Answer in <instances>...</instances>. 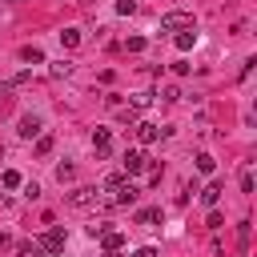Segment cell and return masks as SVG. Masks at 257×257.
Segmentation results:
<instances>
[{
	"instance_id": "25",
	"label": "cell",
	"mask_w": 257,
	"mask_h": 257,
	"mask_svg": "<svg viewBox=\"0 0 257 257\" xmlns=\"http://www.w3.org/2000/svg\"><path fill=\"white\" fill-rule=\"evenodd\" d=\"M120 181H124V177H120V173H108V177H104V193H112V189H116V185H120Z\"/></svg>"
},
{
	"instance_id": "11",
	"label": "cell",
	"mask_w": 257,
	"mask_h": 257,
	"mask_svg": "<svg viewBox=\"0 0 257 257\" xmlns=\"http://www.w3.org/2000/svg\"><path fill=\"white\" fill-rule=\"evenodd\" d=\"M201 201H205V205L213 209V205L221 201V181H209V185H205V193H201Z\"/></svg>"
},
{
	"instance_id": "3",
	"label": "cell",
	"mask_w": 257,
	"mask_h": 257,
	"mask_svg": "<svg viewBox=\"0 0 257 257\" xmlns=\"http://www.w3.org/2000/svg\"><path fill=\"white\" fill-rule=\"evenodd\" d=\"M68 205H72V209H88V205H96V189H92V185L72 189V193H68Z\"/></svg>"
},
{
	"instance_id": "14",
	"label": "cell",
	"mask_w": 257,
	"mask_h": 257,
	"mask_svg": "<svg viewBox=\"0 0 257 257\" xmlns=\"http://www.w3.org/2000/svg\"><path fill=\"white\" fill-rule=\"evenodd\" d=\"M16 253H20V257H48L36 241H20V245H16Z\"/></svg>"
},
{
	"instance_id": "16",
	"label": "cell",
	"mask_w": 257,
	"mask_h": 257,
	"mask_svg": "<svg viewBox=\"0 0 257 257\" xmlns=\"http://www.w3.org/2000/svg\"><path fill=\"white\" fill-rule=\"evenodd\" d=\"M213 169H217V161L209 153H197V173H213Z\"/></svg>"
},
{
	"instance_id": "5",
	"label": "cell",
	"mask_w": 257,
	"mask_h": 257,
	"mask_svg": "<svg viewBox=\"0 0 257 257\" xmlns=\"http://www.w3.org/2000/svg\"><path fill=\"white\" fill-rule=\"evenodd\" d=\"M120 165H124V173H141V169H149V161H145L141 149H128V153L120 157Z\"/></svg>"
},
{
	"instance_id": "2",
	"label": "cell",
	"mask_w": 257,
	"mask_h": 257,
	"mask_svg": "<svg viewBox=\"0 0 257 257\" xmlns=\"http://www.w3.org/2000/svg\"><path fill=\"white\" fill-rule=\"evenodd\" d=\"M64 241H68V233H64V229H56V225H52V229H48V233H44V237H40V241H36V245H40V249H44V253H60V249H64Z\"/></svg>"
},
{
	"instance_id": "12",
	"label": "cell",
	"mask_w": 257,
	"mask_h": 257,
	"mask_svg": "<svg viewBox=\"0 0 257 257\" xmlns=\"http://www.w3.org/2000/svg\"><path fill=\"white\" fill-rule=\"evenodd\" d=\"M20 60H28V64H44V52H40L36 44H24V48H20Z\"/></svg>"
},
{
	"instance_id": "28",
	"label": "cell",
	"mask_w": 257,
	"mask_h": 257,
	"mask_svg": "<svg viewBox=\"0 0 257 257\" xmlns=\"http://www.w3.org/2000/svg\"><path fill=\"white\" fill-rule=\"evenodd\" d=\"M133 257H157V249H153V245H141V249H137Z\"/></svg>"
},
{
	"instance_id": "23",
	"label": "cell",
	"mask_w": 257,
	"mask_h": 257,
	"mask_svg": "<svg viewBox=\"0 0 257 257\" xmlns=\"http://www.w3.org/2000/svg\"><path fill=\"white\" fill-rule=\"evenodd\" d=\"M124 48H128V52H141V48H145V36H128Z\"/></svg>"
},
{
	"instance_id": "21",
	"label": "cell",
	"mask_w": 257,
	"mask_h": 257,
	"mask_svg": "<svg viewBox=\"0 0 257 257\" xmlns=\"http://www.w3.org/2000/svg\"><path fill=\"white\" fill-rule=\"evenodd\" d=\"M72 177H76V169H72V165H56V181H60V185H64V181H72Z\"/></svg>"
},
{
	"instance_id": "9",
	"label": "cell",
	"mask_w": 257,
	"mask_h": 257,
	"mask_svg": "<svg viewBox=\"0 0 257 257\" xmlns=\"http://www.w3.org/2000/svg\"><path fill=\"white\" fill-rule=\"evenodd\" d=\"M20 137H40V116H20Z\"/></svg>"
},
{
	"instance_id": "18",
	"label": "cell",
	"mask_w": 257,
	"mask_h": 257,
	"mask_svg": "<svg viewBox=\"0 0 257 257\" xmlns=\"http://www.w3.org/2000/svg\"><path fill=\"white\" fill-rule=\"evenodd\" d=\"M48 153H52V137L40 133V141H36V157H48Z\"/></svg>"
},
{
	"instance_id": "22",
	"label": "cell",
	"mask_w": 257,
	"mask_h": 257,
	"mask_svg": "<svg viewBox=\"0 0 257 257\" xmlns=\"http://www.w3.org/2000/svg\"><path fill=\"white\" fill-rule=\"evenodd\" d=\"M116 12H120V16H133V12H137V0H116Z\"/></svg>"
},
{
	"instance_id": "15",
	"label": "cell",
	"mask_w": 257,
	"mask_h": 257,
	"mask_svg": "<svg viewBox=\"0 0 257 257\" xmlns=\"http://www.w3.org/2000/svg\"><path fill=\"white\" fill-rule=\"evenodd\" d=\"M60 44H64V48H76V44H80V32H76V28H64V32H60Z\"/></svg>"
},
{
	"instance_id": "19",
	"label": "cell",
	"mask_w": 257,
	"mask_h": 257,
	"mask_svg": "<svg viewBox=\"0 0 257 257\" xmlns=\"http://www.w3.org/2000/svg\"><path fill=\"white\" fill-rule=\"evenodd\" d=\"M0 181H4V189H20V185H24V181H20V173H16V169H8V173H4V177H0Z\"/></svg>"
},
{
	"instance_id": "8",
	"label": "cell",
	"mask_w": 257,
	"mask_h": 257,
	"mask_svg": "<svg viewBox=\"0 0 257 257\" xmlns=\"http://www.w3.org/2000/svg\"><path fill=\"white\" fill-rule=\"evenodd\" d=\"M108 145H112V133H108V128H92V149H96V157H104Z\"/></svg>"
},
{
	"instance_id": "27",
	"label": "cell",
	"mask_w": 257,
	"mask_h": 257,
	"mask_svg": "<svg viewBox=\"0 0 257 257\" xmlns=\"http://www.w3.org/2000/svg\"><path fill=\"white\" fill-rule=\"evenodd\" d=\"M241 193H253V173H241Z\"/></svg>"
},
{
	"instance_id": "29",
	"label": "cell",
	"mask_w": 257,
	"mask_h": 257,
	"mask_svg": "<svg viewBox=\"0 0 257 257\" xmlns=\"http://www.w3.org/2000/svg\"><path fill=\"white\" fill-rule=\"evenodd\" d=\"M8 245H12V237H8V233H0V249H8Z\"/></svg>"
},
{
	"instance_id": "6",
	"label": "cell",
	"mask_w": 257,
	"mask_h": 257,
	"mask_svg": "<svg viewBox=\"0 0 257 257\" xmlns=\"http://www.w3.org/2000/svg\"><path fill=\"white\" fill-rule=\"evenodd\" d=\"M157 137H161V128H157L153 120H137V141H141V145H153Z\"/></svg>"
},
{
	"instance_id": "1",
	"label": "cell",
	"mask_w": 257,
	"mask_h": 257,
	"mask_svg": "<svg viewBox=\"0 0 257 257\" xmlns=\"http://www.w3.org/2000/svg\"><path fill=\"white\" fill-rule=\"evenodd\" d=\"M185 28H197L193 12H165L161 16V32H185Z\"/></svg>"
},
{
	"instance_id": "24",
	"label": "cell",
	"mask_w": 257,
	"mask_h": 257,
	"mask_svg": "<svg viewBox=\"0 0 257 257\" xmlns=\"http://www.w3.org/2000/svg\"><path fill=\"white\" fill-rule=\"evenodd\" d=\"M161 100H181V88H177V84H169V88H161Z\"/></svg>"
},
{
	"instance_id": "17",
	"label": "cell",
	"mask_w": 257,
	"mask_h": 257,
	"mask_svg": "<svg viewBox=\"0 0 257 257\" xmlns=\"http://www.w3.org/2000/svg\"><path fill=\"white\" fill-rule=\"evenodd\" d=\"M137 221H141V225H157V221H161V209H141Z\"/></svg>"
},
{
	"instance_id": "26",
	"label": "cell",
	"mask_w": 257,
	"mask_h": 257,
	"mask_svg": "<svg viewBox=\"0 0 257 257\" xmlns=\"http://www.w3.org/2000/svg\"><path fill=\"white\" fill-rule=\"evenodd\" d=\"M24 197H28V201H36V197H40V185H36V181H28V185H24Z\"/></svg>"
},
{
	"instance_id": "30",
	"label": "cell",
	"mask_w": 257,
	"mask_h": 257,
	"mask_svg": "<svg viewBox=\"0 0 257 257\" xmlns=\"http://www.w3.org/2000/svg\"><path fill=\"white\" fill-rule=\"evenodd\" d=\"M0 153H4V149H0Z\"/></svg>"
},
{
	"instance_id": "20",
	"label": "cell",
	"mask_w": 257,
	"mask_h": 257,
	"mask_svg": "<svg viewBox=\"0 0 257 257\" xmlns=\"http://www.w3.org/2000/svg\"><path fill=\"white\" fill-rule=\"evenodd\" d=\"M149 100H153V92H137V96H133V112H141V108H149Z\"/></svg>"
},
{
	"instance_id": "10",
	"label": "cell",
	"mask_w": 257,
	"mask_h": 257,
	"mask_svg": "<svg viewBox=\"0 0 257 257\" xmlns=\"http://www.w3.org/2000/svg\"><path fill=\"white\" fill-rule=\"evenodd\" d=\"M173 40H177V48H181V52H189V48L197 44V28H185V32H177Z\"/></svg>"
},
{
	"instance_id": "7",
	"label": "cell",
	"mask_w": 257,
	"mask_h": 257,
	"mask_svg": "<svg viewBox=\"0 0 257 257\" xmlns=\"http://www.w3.org/2000/svg\"><path fill=\"white\" fill-rule=\"evenodd\" d=\"M100 245H104V253H120L124 233H120V229H108V233H100Z\"/></svg>"
},
{
	"instance_id": "13",
	"label": "cell",
	"mask_w": 257,
	"mask_h": 257,
	"mask_svg": "<svg viewBox=\"0 0 257 257\" xmlns=\"http://www.w3.org/2000/svg\"><path fill=\"white\" fill-rule=\"evenodd\" d=\"M68 72H72V60H52V64H48V76H52V80H60V76H68Z\"/></svg>"
},
{
	"instance_id": "4",
	"label": "cell",
	"mask_w": 257,
	"mask_h": 257,
	"mask_svg": "<svg viewBox=\"0 0 257 257\" xmlns=\"http://www.w3.org/2000/svg\"><path fill=\"white\" fill-rule=\"evenodd\" d=\"M137 197H141V185H133V181H120V185L112 189V201H116V205H133Z\"/></svg>"
}]
</instances>
